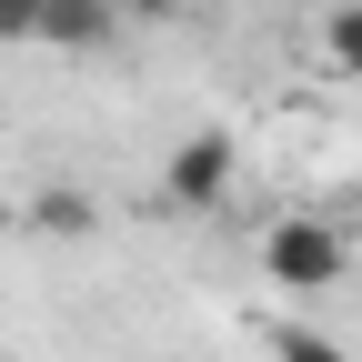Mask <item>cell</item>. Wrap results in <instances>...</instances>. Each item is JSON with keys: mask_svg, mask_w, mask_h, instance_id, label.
<instances>
[{"mask_svg": "<svg viewBox=\"0 0 362 362\" xmlns=\"http://www.w3.org/2000/svg\"><path fill=\"white\" fill-rule=\"evenodd\" d=\"M262 272H272L282 292H332L342 272H352V232L322 221V211H282V221L262 232Z\"/></svg>", "mask_w": 362, "mask_h": 362, "instance_id": "obj_1", "label": "cell"}, {"mask_svg": "<svg viewBox=\"0 0 362 362\" xmlns=\"http://www.w3.org/2000/svg\"><path fill=\"white\" fill-rule=\"evenodd\" d=\"M242 181V141L232 131H181V141L161 151V202L171 211H221Z\"/></svg>", "mask_w": 362, "mask_h": 362, "instance_id": "obj_2", "label": "cell"}, {"mask_svg": "<svg viewBox=\"0 0 362 362\" xmlns=\"http://www.w3.org/2000/svg\"><path fill=\"white\" fill-rule=\"evenodd\" d=\"M0 40H40V0H0Z\"/></svg>", "mask_w": 362, "mask_h": 362, "instance_id": "obj_8", "label": "cell"}, {"mask_svg": "<svg viewBox=\"0 0 362 362\" xmlns=\"http://www.w3.org/2000/svg\"><path fill=\"white\" fill-rule=\"evenodd\" d=\"M322 71L362 81V0H332V11H322Z\"/></svg>", "mask_w": 362, "mask_h": 362, "instance_id": "obj_4", "label": "cell"}, {"mask_svg": "<svg viewBox=\"0 0 362 362\" xmlns=\"http://www.w3.org/2000/svg\"><path fill=\"white\" fill-rule=\"evenodd\" d=\"M40 221H51V232H90V202L51 181V192H40Z\"/></svg>", "mask_w": 362, "mask_h": 362, "instance_id": "obj_7", "label": "cell"}, {"mask_svg": "<svg viewBox=\"0 0 362 362\" xmlns=\"http://www.w3.org/2000/svg\"><path fill=\"white\" fill-rule=\"evenodd\" d=\"M111 30H121L111 0H40V40H51V51H101Z\"/></svg>", "mask_w": 362, "mask_h": 362, "instance_id": "obj_3", "label": "cell"}, {"mask_svg": "<svg viewBox=\"0 0 362 362\" xmlns=\"http://www.w3.org/2000/svg\"><path fill=\"white\" fill-rule=\"evenodd\" d=\"M262 342H272V362H352L332 332H312V322H272Z\"/></svg>", "mask_w": 362, "mask_h": 362, "instance_id": "obj_5", "label": "cell"}, {"mask_svg": "<svg viewBox=\"0 0 362 362\" xmlns=\"http://www.w3.org/2000/svg\"><path fill=\"white\" fill-rule=\"evenodd\" d=\"M111 11H121V30H171L192 0H111Z\"/></svg>", "mask_w": 362, "mask_h": 362, "instance_id": "obj_6", "label": "cell"}]
</instances>
